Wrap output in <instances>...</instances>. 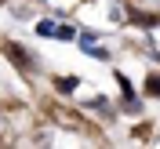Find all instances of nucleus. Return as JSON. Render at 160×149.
<instances>
[{
    "label": "nucleus",
    "instance_id": "f257e3e1",
    "mask_svg": "<svg viewBox=\"0 0 160 149\" xmlns=\"http://www.w3.org/2000/svg\"><path fill=\"white\" fill-rule=\"evenodd\" d=\"M4 55H8V58L15 62L22 73H33V58H29V55L18 47V44H15V40H4Z\"/></svg>",
    "mask_w": 160,
    "mask_h": 149
},
{
    "label": "nucleus",
    "instance_id": "f03ea898",
    "mask_svg": "<svg viewBox=\"0 0 160 149\" xmlns=\"http://www.w3.org/2000/svg\"><path fill=\"white\" fill-rule=\"evenodd\" d=\"M77 84H80L77 77H58L55 80V91H58V95H69V91H77Z\"/></svg>",
    "mask_w": 160,
    "mask_h": 149
},
{
    "label": "nucleus",
    "instance_id": "7ed1b4c3",
    "mask_svg": "<svg viewBox=\"0 0 160 149\" xmlns=\"http://www.w3.org/2000/svg\"><path fill=\"white\" fill-rule=\"evenodd\" d=\"M146 95H160V77H157V73L146 77Z\"/></svg>",
    "mask_w": 160,
    "mask_h": 149
},
{
    "label": "nucleus",
    "instance_id": "20e7f679",
    "mask_svg": "<svg viewBox=\"0 0 160 149\" xmlns=\"http://www.w3.org/2000/svg\"><path fill=\"white\" fill-rule=\"evenodd\" d=\"M55 37H58V40H69V37H77V29H69V26H55Z\"/></svg>",
    "mask_w": 160,
    "mask_h": 149
},
{
    "label": "nucleus",
    "instance_id": "39448f33",
    "mask_svg": "<svg viewBox=\"0 0 160 149\" xmlns=\"http://www.w3.org/2000/svg\"><path fill=\"white\" fill-rule=\"evenodd\" d=\"M37 33H40V37H55V22H40Z\"/></svg>",
    "mask_w": 160,
    "mask_h": 149
},
{
    "label": "nucleus",
    "instance_id": "423d86ee",
    "mask_svg": "<svg viewBox=\"0 0 160 149\" xmlns=\"http://www.w3.org/2000/svg\"><path fill=\"white\" fill-rule=\"evenodd\" d=\"M84 51H88V55H95V58H109V51H106V47H95V44H88Z\"/></svg>",
    "mask_w": 160,
    "mask_h": 149
},
{
    "label": "nucleus",
    "instance_id": "0eeeda50",
    "mask_svg": "<svg viewBox=\"0 0 160 149\" xmlns=\"http://www.w3.org/2000/svg\"><path fill=\"white\" fill-rule=\"evenodd\" d=\"M135 138H142V142H146V138H153V127H149V124H142V127L135 131Z\"/></svg>",
    "mask_w": 160,
    "mask_h": 149
},
{
    "label": "nucleus",
    "instance_id": "6e6552de",
    "mask_svg": "<svg viewBox=\"0 0 160 149\" xmlns=\"http://www.w3.org/2000/svg\"><path fill=\"white\" fill-rule=\"evenodd\" d=\"M135 22H138V26H157V18H153V15H135Z\"/></svg>",
    "mask_w": 160,
    "mask_h": 149
}]
</instances>
